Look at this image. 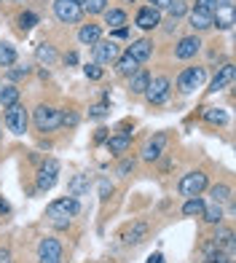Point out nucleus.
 Returning <instances> with one entry per match:
<instances>
[{
    "mask_svg": "<svg viewBox=\"0 0 236 263\" xmlns=\"http://www.w3.org/2000/svg\"><path fill=\"white\" fill-rule=\"evenodd\" d=\"M81 212V204L75 196H62V199H54L49 207H46V218H51L59 226H67L70 218H75Z\"/></svg>",
    "mask_w": 236,
    "mask_h": 263,
    "instance_id": "f257e3e1",
    "label": "nucleus"
},
{
    "mask_svg": "<svg viewBox=\"0 0 236 263\" xmlns=\"http://www.w3.org/2000/svg\"><path fill=\"white\" fill-rule=\"evenodd\" d=\"M32 124L38 132H56L62 126V110H56L51 105H38L32 110Z\"/></svg>",
    "mask_w": 236,
    "mask_h": 263,
    "instance_id": "f03ea898",
    "label": "nucleus"
},
{
    "mask_svg": "<svg viewBox=\"0 0 236 263\" xmlns=\"http://www.w3.org/2000/svg\"><path fill=\"white\" fill-rule=\"evenodd\" d=\"M209 185V180H207V175L202 172V170H193V172H188V175H183L180 177V194L185 196V199H193V196H202V191Z\"/></svg>",
    "mask_w": 236,
    "mask_h": 263,
    "instance_id": "7ed1b4c3",
    "label": "nucleus"
},
{
    "mask_svg": "<svg viewBox=\"0 0 236 263\" xmlns=\"http://www.w3.org/2000/svg\"><path fill=\"white\" fill-rule=\"evenodd\" d=\"M27 124H30V116H27V107L22 102L6 107V126H8V132H14V135H25Z\"/></svg>",
    "mask_w": 236,
    "mask_h": 263,
    "instance_id": "20e7f679",
    "label": "nucleus"
},
{
    "mask_svg": "<svg viewBox=\"0 0 236 263\" xmlns=\"http://www.w3.org/2000/svg\"><path fill=\"white\" fill-rule=\"evenodd\" d=\"M54 16L62 25H78L81 16H84V8L75 0H54Z\"/></svg>",
    "mask_w": 236,
    "mask_h": 263,
    "instance_id": "39448f33",
    "label": "nucleus"
},
{
    "mask_svg": "<svg viewBox=\"0 0 236 263\" xmlns=\"http://www.w3.org/2000/svg\"><path fill=\"white\" fill-rule=\"evenodd\" d=\"M204 78H207V70L204 67H185L180 76H177V89H180L183 94H191V91H196L199 86L204 83Z\"/></svg>",
    "mask_w": 236,
    "mask_h": 263,
    "instance_id": "423d86ee",
    "label": "nucleus"
},
{
    "mask_svg": "<svg viewBox=\"0 0 236 263\" xmlns=\"http://www.w3.org/2000/svg\"><path fill=\"white\" fill-rule=\"evenodd\" d=\"M169 89H172V81L167 76H156L150 83H148V89H145V97L150 105H161L164 100L169 97Z\"/></svg>",
    "mask_w": 236,
    "mask_h": 263,
    "instance_id": "0eeeda50",
    "label": "nucleus"
},
{
    "mask_svg": "<svg viewBox=\"0 0 236 263\" xmlns=\"http://www.w3.org/2000/svg\"><path fill=\"white\" fill-rule=\"evenodd\" d=\"M38 260L41 263H62V245H59V239H54V236L41 239V245H38Z\"/></svg>",
    "mask_w": 236,
    "mask_h": 263,
    "instance_id": "6e6552de",
    "label": "nucleus"
},
{
    "mask_svg": "<svg viewBox=\"0 0 236 263\" xmlns=\"http://www.w3.org/2000/svg\"><path fill=\"white\" fill-rule=\"evenodd\" d=\"M56 177H59V161L46 159L38 170V191H51L56 185Z\"/></svg>",
    "mask_w": 236,
    "mask_h": 263,
    "instance_id": "1a4fd4ad",
    "label": "nucleus"
},
{
    "mask_svg": "<svg viewBox=\"0 0 236 263\" xmlns=\"http://www.w3.org/2000/svg\"><path fill=\"white\" fill-rule=\"evenodd\" d=\"M91 54H94V65H110L118 59V43L115 41H100L91 46Z\"/></svg>",
    "mask_w": 236,
    "mask_h": 263,
    "instance_id": "9d476101",
    "label": "nucleus"
},
{
    "mask_svg": "<svg viewBox=\"0 0 236 263\" xmlns=\"http://www.w3.org/2000/svg\"><path fill=\"white\" fill-rule=\"evenodd\" d=\"M199 51H202V38H199V35L180 38V43L174 46V57H177V59H193Z\"/></svg>",
    "mask_w": 236,
    "mask_h": 263,
    "instance_id": "9b49d317",
    "label": "nucleus"
},
{
    "mask_svg": "<svg viewBox=\"0 0 236 263\" xmlns=\"http://www.w3.org/2000/svg\"><path fill=\"white\" fill-rule=\"evenodd\" d=\"M212 27L218 30H231L233 27V3L226 0V3H220L215 8V14H212Z\"/></svg>",
    "mask_w": 236,
    "mask_h": 263,
    "instance_id": "f8f14e48",
    "label": "nucleus"
},
{
    "mask_svg": "<svg viewBox=\"0 0 236 263\" xmlns=\"http://www.w3.org/2000/svg\"><path fill=\"white\" fill-rule=\"evenodd\" d=\"M134 22H137V27H140V30H156V27L161 25V11L150 8V6H143V8L137 11Z\"/></svg>",
    "mask_w": 236,
    "mask_h": 263,
    "instance_id": "ddd939ff",
    "label": "nucleus"
},
{
    "mask_svg": "<svg viewBox=\"0 0 236 263\" xmlns=\"http://www.w3.org/2000/svg\"><path fill=\"white\" fill-rule=\"evenodd\" d=\"M164 148H167V135H164V132H159L156 137H150V140L145 142L143 159H145V161H159L161 153H164Z\"/></svg>",
    "mask_w": 236,
    "mask_h": 263,
    "instance_id": "4468645a",
    "label": "nucleus"
},
{
    "mask_svg": "<svg viewBox=\"0 0 236 263\" xmlns=\"http://www.w3.org/2000/svg\"><path fill=\"white\" fill-rule=\"evenodd\" d=\"M126 54L132 57V59H137L140 65H143V62H148V59L153 57V41H148V38L132 41V46L126 49Z\"/></svg>",
    "mask_w": 236,
    "mask_h": 263,
    "instance_id": "2eb2a0df",
    "label": "nucleus"
},
{
    "mask_svg": "<svg viewBox=\"0 0 236 263\" xmlns=\"http://www.w3.org/2000/svg\"><path fill=\"white\" fill-rule=\"evenodd\" d=\"M129 145H132V132H129V126H121V132H118V135H113V137L108 140V151L115 153V156L126 153Z\"/></svg>",
    "mask_w": 236,
    "mask_h": 263,
    "instance_id": "dca6fc26",
    "label": "nucleus"
},
{
    "mask_svg": "<svg viewBox=\"0 0 236 263\" xmlns=\"http://www.w3.org/2000/svg\"><path fill=\"white\" fill-rule=\"evenodd\" d=\"M148 236V223H143V220H137V223H132L129 229L124 231V245H140L143 239Z\"/></svg>",
    "mask_w": 236,
    "mask_h": 263,
    "instance_id": "f3484780",
    "label": "nucleus"
},
{
    "mask_svg": "<svg viewBox=\"0 0 236 263\" xmlns=\"http://www.w3.org/2000/svg\"><path fill=\"white\" fill-rule=\"evenodd\" d=\"M231 83H233V65H223V67H220V73L212 78L209 91H223V89H228Z\"/></svg>",
    "mask_w": 236,
    "mask_h": 263,
    "instance_id": "a211bd4d",
    "label": "nucleus"
},
{
    "mask_svg": "<svg viewBox=\"0 0 236 263\" xmlns=\"http://www.w3.org/2000/svg\"><path fill=\"white\" fill-rule=\"evenodd\" d=\"M78 41L84 43V46L100 43V41H102V27H100V25H94V22H89V25H84V27L78 30Z\"/></svg>",
    "mask_w": 236,
    "mask_h": 263,
    "instance_id": "6ab92c4d",
    "label": "nucleus"
},
{
    "mask_svg": "<svg viewBox=\"0 0 236 263\" xmlns=\"http://www.w3.org/2000/svg\"><path fill=\"white\" fill-rule=\"evenodd\" d=\"M188 22H191V27L196 32H204L212 27V14L209 11H202V8H193L191 14H188Z\"/></svg>",
    "mask_w": 236,
    "mask_h": 263,
    "instance_id": "aec40b11",
    "label": "nucleus"
},
{
    "mask_svg": "<svg viewBox=\"0 0 236 263\" xmlns=\"http://www.w3.org/2000/svg\"><path fill=\"white\" fill-rule=\"evenodd\" d=\"M137 70H140L137 59H132L129 54H118V59H115V73H118V76H126V78H129V76H134Z\"/></svg>",
    "mask_w": 236,
    "mask_h": 263,
    "instance_id": "412c9836",
    "label": "nucleus"
},
{
    "mask_svg": "<svg viewBox=\"0 0 236 263\" xmlns=\"http://www.w3.org/2000/svg\"><path fill=\"white\" fill-rule=\"evenodd\" d=\"M148 83H150V76L145 73L143 67H140L134 76H129V91H132V94H145Z\"/></svg>",
    "mask_w": 236,
    "mask_h": 263,
    "instance_id": "4be33fe9",
    "label": "nucleus"
},
{
    "mask_svg": "<svg viewBox=\"0 0 236 263\" xmlns=\"http://www.w3.org/2000/svg\"><path fill=\"white\" fill-rule=\"evenodd\" d=\"M105 25H108L110 30L124 27L126 25V14H124L121 8H108V11H105Z\"/></svg>",
    "mask_w": 236,
    "mask_h": 263,
    "instance_id": "5701e85b",
    "label": "nucleus"
},
{
    "mask_svg": "<svg viewBox=\"0 0 236 263\" xmlns=\"http://www.w3.org/2000/svg\"><path fill=\"white\" fill-rule=\"evenodd\" d=\"M67 191H70V196H84L89 191V175H75L73 180H70Z\"/></svg>",
    "mask_w": 236,
    "mask_h": 263,
    "instance_id": "b1692460",
    "label": "nucleus"
},
{
    "mask_svg": "<svg viewBox=\"0 0 236 263\" xmlns=\"http://www.w3.org/2000/svg\"><path fill=\"white\" fill-rule=\"evenodd\" d=\"M19 102V89L14 86V83H6L3 89H0V105L3 107H11Z\"/></svg>",
    "mask_w": 236,
    "mask_h": 263,
    "instance_id": "393cba45",
    "label": "nucleus"
},
{
    "mask_svg": "<svg viewBox=\"0 0 236 263\" xmlns=\"http://www.w3.org/2000/svg\"><path fill=\"white\" fill-rule=\"evenodd\" d=\"M16 65V49L11 43H0V67H14Z\"/></svg>",
    "mask_w": 236,
    "mask_h": 263,
    "instance_id": "a878e982",
    "label": "nucleus"
},
{
    "mask_svg": "<svg viewBox=\"0 0 236 263\" xmlns=\"http://www.w3.org/2000/svg\"><path fill=\"white\" fill-rule=\"evenodd\" d=\"M209 196H212V204H226V201H231V188L228 185H212L209 188Z\"/></svg>",
    "mask_w": 236,
    "mask_h": 263,
    "instance_id": "bb28decb",
    "label": "nucleus"
},
{
    "mask_svg": "<svg viewBox=\"0 0 236 263\" xmlns=\"http://www.w3.org/2000/svg\"><path fill=\"white\" fill-rule=\"evenodd\" d=\"M202 218H204L207 223H212V226H220V223H223V210H220V204H204Z\"/></svg>",
    "mask_w": 236,
    "mask_h": 263,
    "instance_id": "cd10ccee",
    "label": "nucleus"
},
{
    "mask_svg": "<svg viewBox=\"0 0 236 263\" xmlns=\"http://www.w3.org/2000/svg\"><path fill=\"white\" fill-rule=\"evenodd\" d=\"M202 210H204V201L199 199V196L188 199L185 204H183V215H185V218H193V215H196V218H202Z\"/></svg>",
    "mask_w": 236,
    "mask_h": 263,
    "instance_id": "c85d7f7f",
    "label": "nucleus"
},
{
    "mask_svg": "<svg viewBox=\"0 0 236 263\" xmlns=\"http://www.w3.org/2000/svg\"><path fill=\"white\" fill-rule=\"evenodd\" d=\"M35 57H38L41 62H46V65L56 62V51H54V46H49V43H41L38 49H35Z\"/></svg>",
    "mask_w": 236,
    "mask_h": 263,
    "instance_id": "c756f323",
    "label": "nucleus"
},
{
    "mask_svg": "<svg viewBox=\"0 0 236 263\" xmlns=\"http://www.w3.org/2000/svg\"><path fill=\"white\" fill-rule=\"evenodd\" d=\"M84 11H89V14H105L108 11V0H84V6H81Z\"/></svg>",
    "mask_w": 236,
    "mask_h": 263,
    "instance_id": "7c9ffc66",
    "label": "nucleus"
},
{
    "mask_svg": "<svg viewBox=\"0 0 236 263\" xmlns=\"http://www.w3.org/2000/svg\"><path fill=\"white\" fill-rule=\"evenodd\" d=\"M204 118L209 124H226L228 121L226 110H220V107H209V110H204Z\"/></svg>",
    "mask_w": 236,
    "mask_h": 263,
    "instance_id": "2f4dec72",
    "label": "nucleus"
},
{
    "mask_svg": "<svg viewBox=\"0 0 236 263\" xmlns=\"http://www.w3.org/2000/svg\"><path fill=\"white\" fill-rule=\"evenodd\" d=\"M167 11H169V16L177 22L180 16H185V14H188V6L183 3V0H172V3L167 6Z\"/></svg>",
    "mask_w": 236,
    "mask_h": 263,
    "instance_id": "473e14b6",
    "label": "nucleus"
},
{
    "mask_svg": "<svg viewBox=\"0 0 236 263\" xmlns=\"http://www.w3.org/2000/svg\"><path fill=\"white\" fill-rule=\"evenodd\" d=\"M212 245H215L218 250L220 247H233V234L228 229H220V234L215 236V242H212Z\"/></svg>",
    "mask_w": 236,
    "mask_h": 263,
    "instance_id": "72a5a7b5",
    "label": "nucleus"
},
{
    "mask_svg": "<svg viewBox=\"0 0 236 263\" xmlns=\"http://www.w3.org/2000/svg\"><path fill=\"white\" fill-rule=\"evenodd\" d=\"M16 22H19V27H22V30H32L35 25H38V16H35L32 11H25V14H19Z\"/></svg>",
    "mask_w": 236,
    "mask_h": 263,
    "instance_id": "f704fd0d",
    "label": "nucleus"
},
{
    "mask_svg": "<svg viewBox=\"0 0 236 263\" xmlns=\"http://www.w3.org/2000/svg\"><path fill=\"white\" fill-rule=\"evenodd\" d=\"M84 73H86V78H91V81H100V78H102V67L91 62V65L84 67Z\"/></svg>",
    "mask_w": 236,
    "mask_h": 263,
    "instance_id": "c9c22d12",
    "label": "nucleus"
},
{
    "mask_svg": "<svg viewBox=\"0 0 236 263\" xmlns=\"http://www.w3.org/2000/svg\"><path fill=\"white\" fill-rule=\"evenodd\" d=\"M27 76H30V67H8L11 81H19V78H27Z\"/></svg>",
    "mask_w": 236,
    "mask_h": 263,
    "instance_id": "e433bc0d",
    "label": "nucleus"
},
{
    "mask_svg": "<svg viewBox=\"0 0 236 263\" xmlns=\"http://www.w3.org/2000/svg\"><path fill=\"white\" fill-rule=\"evenodd\" d=\"M220 6V0H196V8L202 11H209V14H215V8Z\"/></svg>",
    "mask_w": 236,
    "mask_h": 263,
    "instance_id": "4c0bfd02",
    "label": "nucleus"
},
{
    "mask_svg": "<svg viewBox=\"0 0 236 263\" xmlns=\"http://www.w3.org/2000/svg\"><path fill=\"white\" fill-rule=\"evenodd\" d=\"M62 124H67V126H75V124H78V113H75V110L62 113Z\"/></svg>",
    "mask_w": 236,
    "mask_h": 263,
    "instance_id": "58836bf2",
    "label": "nucleus"
},
{
    "mask_svg": "<svg viewBox=\"0 0 236 263\" xmlns=\"http://www.w3.org/2000/svg\"><path fill=\"white\" fill-rule=\"evenodd\" d=\"M169 3H172V0H148V6H150V8H156V11H164Z\"/></svg>",
    "mask_w": 236,
    "mask_h": 263,
    "instance_id": "ea45409f",
    "label": "nucleus"
},
{
    "mask_svg": "<svg viewBox=\"0 0 236 263\" xmlns=\"http://www.w3.org/2000/svg\"><path fill=\"white\" fill-rule=\"evenodd\" d=\"M204 263H228V258H226V255H223L220 250H218V253H215V255H209Z\"/></svg>",
    "mask_w": 236,
    "mask_h": 263,
    "instance_id": "a19ab883",
    "label": "nucleus"
},
{
    "mask_svg": "<svg viewBox=\"0 0 236 263\" xmlns=\"http://www.w3.org/2000/svg\"><path fill=\"white\" fill-rule=\"evenodd\" d=\"M105 113H108V107H105V105H94V107H91V116H94V118H102Z\"/></svg>",
    "mask_w": 236,
    "mask_h": 263,
    "instance_id": "79ce46f5",
    "label": "nucleus"
},
{
    "mask_svg": "<svg viewBox=\"0 0 236 263\" xmlns=\"http://www.w3.org/2000/svg\"><path fill=\"white\" fill-rule=\"evenodd\" d=\"M132 170H134V161H124L121 166H118V175H129Z\"/></svg>",
    "mask_w": 236,
    "mask_h": 263,
    "instance_id": "37998d69",
    "label": "nucleus"
},
{
    "mask_svg": "<svg viewBox=\"0 0 236 263\" xmlns=\"http://www.w3.org/2000/svg\"><path fill=\"white\" fill-rule=\"evenodd\" d=\"M0 263H11V250L8 247H0Z\"/></svg>",
    "mask_w": 236,
    "mask_h": 263,
    "instance_id": "c03bdc74",
    "label": "nucleus"
},
{
    "mask_svg": "<svg viewBox=\"0 0 236 263\" xmlns=\"http://www.w3.org/2000/svg\"><path fill=\"white\" fill-rule=\"evenodd\" d=\"M100 194H102V199H108V194H113V188H110L108 183H102V185H100Z\"/></svg>",
    "mask_w": 236,
    "mask_h": 263,
    "instance_id": "a18cd8bd",
    "label": "nucleus"
},
{
    "mask_svg": "<svg viewBox=\"0 0 236 263\" xmlns=\"http://www.w3.org/2000/svg\"><path fill=\"white\" fill-rule=\"evenodd\" d=\"M0 212H3V215H6V212H11V204H8V201H6L3 196H0Z\"/></svg>",
    "mask_w": 236,
    "mask_h": 263,
    "instance_id": "49530a36",
    "label": "nucleus"
},
{
    "mask_svg": "<svg viewBox=\"0 0 236 263\" xmlns=\"http://www.w3.org/2000/svg\"><path fill=\"white\" fill-rule=\"evenodd\" d=\"M105 137H108V135H105V129H100V132H97V137H94V140H97V142H105Z\"/></svg>",
    "mask_w": 236,
    "mask_h": 263,
    "instance_id": "de8ad7c7",
    "label": "nucleus"
},
{
    "mask_svg": "<svg viewBox=\"0 0 236 263\" xmlns=\"http://www.w3.org/2000/svg\"><path fill=\"white\" fill-rule=\"evenodd\" d=\"M65 62H70V65H75V62H78V57H75V54H67V57H65Z\"/></svg>",
    "mask_w": 236,
    "mask_h": 263,
    "instance_id": "09e8293b",
    "label": "nucleus"
},
{
    "mask_svg": "<svg viewBox=\"0 0 236 263\" xmlns=\"http://www.w3.org/2000/svg\"><path fill=\"white\" fill-rule=\"evenodd\" d=\"M124 3H137V0H124Z\"/></svg>",
    "mask_w": 236,
    "mask_h": 263,
    "instance_id": "8fccbe9b",
    "label": "nucleus"
},
{
    "mask_svg": "<svg viewBox=\"0 0 236 263\" xmlns=\"http://www.w3.org/2000/svg\"><path fill=\"white\" fill-rule=\"evenodd\" d=\"M75 3H78V6H84V0H75Z\"/></svg>",
    "mask_w": 236,
    "mask_h": 263,
    "instance_id": "3c124183",
    "label": "nucleus"
},
{
    "mask_svg": "<svg viewBox=\"0 0 236 263\" xmlns=\"http://www.w3.org/2000/svg\"><path fill=\"white\" fill-rule=\"evenodd\" d=\"M228 263H231V260H228Z\"/></svg>",
    "mask_w": 236,
    "mask_h": 263,
    "instance_id": "603ef678",
    "label": "nucleus"
}]
</instances>
